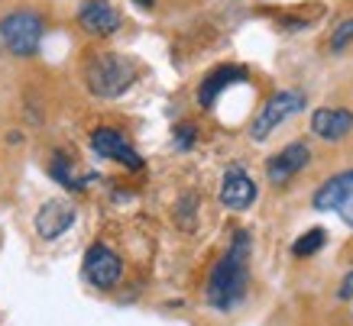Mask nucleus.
Masks as SVG:
<instances>
[{
    "label": "nucleus",
    "mask_w": 353,
    "mask_h": 326,
    "mask_svg": "<svg viewBox=\"0 0 353 326\" xmlns=\"http://www.w3.org/2000/svg\"><path fill=\"white\" fill-rule=\"evenodd\" d=\"M46 36V20L36 10H13L0 20V43L13 55H32Z\"/></svg>",
    "instance_id": "nucleus-3"
},
{
    "label": "nucleus",
    "mask_w": 353,
    "mask_h": 326,
    "mask_svg": "<svg viewBox=\"0 0 353 326\" xmlns=\"http://www.w3.org/2000/svg\"><path fill=\"white\" fill-rule=\"evenodd\" d=\"M49 171H52V178L59 181L62 188H68V191H81V188H85L78 178H72V162H68L65 155H52V169H49Z\"/></svg>",
    "instance_id": "nucleus-15"
},
{
    "label": "nucleus",
    "mask_w": 353,
    "mask_h": 326,
    "mask_svg": "<svg viewBox=\"0 0 353 326\" xmlns=\"http://www.w3.org/2000/svg\"><path fill=\"white\" fill-rule=\"evenodd\" d=\"M337 297H341V301H353V272H347V278L341 281V287H337Z\"/></svg>",
    "instance_id": "nucleus-18"
},
{
    "label": "nucleus",
    "mask_w": 353,
    "mask_h": 326,
    "mask_svg": "<svg viewBox=\"0 0 353 326\" xmlns=\"http://www.w3.org/2000/svg\"><path fill=\"white\" fill-rule=\"evenodd\" d=\"M311 204H314V210H321V213H327V210L341 213V220L353 230V169L331 175L321 188L314 191Z\"/></svg>",
    "instance_id": "nucleus-5"
},
{
    "label": "nucleus",
    "mask_w": 353,
    "mask_h": 326,
    "mask_svg": "<svg viewBox=\"0 0 353 326\" xmlns=\"http://www.w3.org/2000/svg\"><path fill=\"white\" fill-rule=\"evenodd\" d=\"M85 278L94 284L97 291H110L117 287V281L123 278V259L108 246H91L85 255Z\"/></svg>",
    "instance_id": "nucleus-6"
},
{
    "label": "nucleus",
    "mask_w": 353,
    "mask_h": 326,
    "mask_svg": "<svg viewBox=\"0 0 353 326\" xmlns=\"http://www.w3.org/2000/svg\"><path fill=\"white\" fill-rule=\"evenodd\" d=\"M133 3H139L143 10H152V7H156V0H133Z\"/></svg>",
    "instance_id": "nucleus-19"
},
{
    "label": "nucleus",
    "mask_w": 353,
    "mask_h": 326,
    "mask_svg": "<svg viewBox=\"0 0 353 326\" xmlns=\"http://www.w3.org/2000/svg\"><path fill=\"white\" fill-rule=\"evenodd\" d=\"M311 133L324 142H341L353 133V113L347 107H318L311 113Z\"/></svg>",
    "instance_id": "nucleus-10"
},
{
    "label": "nucleus",
    "mask_w": 353,
    "mask_h": 326,
    "mask_svg": "<svg viewBox=\"0 0 353 326\" xmlns=\"http://www.w3.org/2000/svg\"><path fill=\"white\" fill-rule=\"evenodd\" d=\"M246 68L243 65H221V68H214V72L208 74L201 81V87H198V104L201 107H214L217 97L224 94L227 87L240 85V81H246Z\"/></svg>",
    "instance_id": "nucleus-13"
},
{
    "label": "nucleus",
    "mask_w": 353,
    "mask_h": 326,
    "mask_svg": "<svg viewBox=\"0 0 353 326\" xmlns=\"http://www.w3.org/2000/svg\"><path fill=\"white\" fill-rule=\"evenodd\" d=\"M311 165V149L305 142H289V146L276 152L266 162V175L272 184H289L299 171H305Z\"/></svg>",
    "instance_id": "nucleus-9"
},
{
    "label": "nucleus",
    "mask_w": 353,
    "mask_h": 326,
    "mask_svg": "<svg viewBox=\"0 0 353 326\" xmlns=\"http://www.w3.org/2000/svg\"><path fill=\"white\" fill-rule=\"evenodd\" d=\"M78 23H81V30H88L91 36H114V32L123 26V17H120V10L110 0H81Z\"/></svg>",
    "instance_id": "nucleus-8"
},
{
    "label": "nucleus",
    "mask_w": 353,
    "mask_h": 326,
    "mask_svg": "<svg viewBox=\"0 0 353 326\" xmlns=\"http://www.w3.org/2000/svg\"><path fill=\"white\" fill-rule=\"evenodd\" d=\"M194 139H198V129L192 123H185V127H175V146L179 149H192Z\"/></svg>",
    "instance_id": "nucleus-17"
},
{
    "label": "nucleus",
    "mask_w": 353,
    "mask_h": 326,
    "mask_svg": "<svg viewBox=\"0 0 353 326\" xmlns=\"http://www.w3.org/2000/svg\"><path fill=\"white\" fill-rule=\"evenodd\" d=\"M72 223H75V207L68 200H46L36 213V232L43 239H59Z\"/></svg>",
    "instance_id": "nucleus-12"
},
{
    "label": "nucleus",
    "mask_w": 353,
    "mask_h": 326,
    "mask_svg": "<svg viewBox=\"0 0 353 326\" xmlns=\"http://www.w3.org/2000/svg\"><path fill=\"white\" fill-rule=\"evenodd\" d=\"M250 281V232H236L208 278V304L214 310H234L246 294Z\"/></svg>",
    "instance_id": "nucleus-1"
},
{
    "label": "nucleus",
    "mask_w": 353,
    "mask_h": 326,
    "mask_svg": "<svg viewBox=\"0 0 353 326\" xmlns=\"http://www.w3.org/2000/svg\"><path fill=\"white\" fill-rule=\"evenodd\" d=\"M353 43V17H347V20H341L337 26H334L331 32V49L334 52H343L347 45Z\"/></svg>",
    "instance_id": "nucleus-16"
},
{
    "label": "nucleus",
    "mask_w": 353,
    "mask_h": 326,
    "mask_svg": "<svg viewBox=\"0 0 353 326\" xmlns=\"http://www.w3.org/2000/svg\"><path fill=\"white\" fill-rule=\"evenodd\" d=\"M253 200H256V181L250 178L243 169H230L221 181V204H224L227 210H236L243 213L253 207Z\"/></svg>",
    "instance_id": "nucleus-11"
},
{
    "label": "nucleus",
    "mask_w": 353,
    "mask_h": 326,
    "mask_svg": "<svg viewBox=\"0 0 353 326\" xmlns=\"http://www.w3.org/2000/svg\"><path fill=\"white\" fill-rule=\"evenodd\" d=\"M137 81V65L127 55L108 52V55H97L94 62L88 65V87L94 97H114L127 94V87Z\"/></svg>",
    "instance_id": "nucleus-2"
},
{
    "label": "nucleus",
    "mask_w": 353,
    "mask_h": 326,
    "mask_svg": "<svg viewBox=\"0 0 353 326\" xmlns=\"http://www.w3.org/2000/svg\"><path fill=\"white\" fill-rule=\"evenodd\" d=\"M324 242H327V230H324V226H311L308 232H301L299 239L292 242V255H295V259H308V255L321 252Z\"/></svg>",
    "instance_id": "nucleus-14"
},
{
    "label": "nucleus",
    "mask_w": 353,
    "mask_h": 326,
    "mask_svg": "<svg viewBox=\"0 0 353 326\" xmlns=\"http://www.w3.org/2000/svg\"><path fill=\"white\" fill-rule=\"evenodd\" d=\"M305 107V94H301L299 87H285V91H276V94L269 97L263 110L253 116V123H250V139L253 142H263L269 139V133L276 127H282L289 116H295Z\"/></svg>",
    "instance_id": "nucleus-4"
},
{
    "label": "nucleus",
    "mask_w": 353,
    "mask_h": 326,
    "mask_svg": "<svg viewBox=\"0 0 353 326\" xmlns=\"http://www.w3.org/2000/svg\"><path fill=\"white\" fill-rule=\"evenodd\" d=\"M91 149H94L101 158L120 162V165H123V169H130V171L143 169V158H139V152L130 146V139L123 136V133H117V129H108V127L94 129V133H91Z\"/></svg>",
    "instance_id": "nucleus-7"
}]
</instances>
